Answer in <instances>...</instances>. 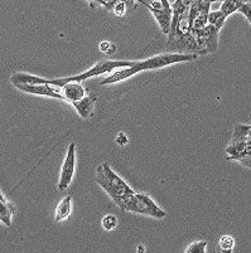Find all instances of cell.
<instances>
[{"mask_svg": "<svg viewBox=\"0 0 251 253\" xmlns=\"http://www.w3.org/2000/svg\"><path fill=\"white\" fill-rule=\"evenodd\" d=\"M98 101V96L95 93H89V95L82 96L80 100L75 101L71 105L73 106V109L76 110L80 117L84 120H89L94 116L95 114V103Z\"/></svg>", "mask_w": 251, "mask_h": 253, "instance_id": "30bf717a", "label": "cell"}, {"mask_svg": "<svg viewBox=\"0 0 251 253\" xmlns=\"http://www.w3.org/2000/svg\"><path fill=\"white\" fill-rule=\"evenodd\" d=\"M71 211H72V197L67 195L56 207V211H54V220L56 222H62V220L67 219L70 217Z\"/></svg>", "mask_w": 251, "mask_h": 253, "instance_id": "4fadbf2b", "label": "cell"}, {"mask_svg": "<svg viewBox=\"0 0 251 253\" xmlns=\"http://www.w3.org/2000/svg\"><path fill=\"white\" fill-rule=\"evenodd\" d=\"M241 3H248V1H250V0H240Z\"/></svg>", "mask_w": 251, "mask_h": 253, "instance_id": "484cf974", "label": "cell"}, {"mask_svg": "<svg viewBox=\"0 0 251 253\" xmlns=\"http://www.w3.org/2000/svg\"><path fill=\"white\" fill-rule=\"evenodd\" d=\"M120 208L125 211L148 215V217L156 218V219H162L165 217V211L159 206H156L155 202L149 195L140 194L137 192L129 195L120 204Z\"/></svg>", "mask_w": 251, "mask_h": 253, "instance_id": "5b68a950", "label": "cell"}, {"mask_svg": "<svg viewBox=\"0 0 251 253\" xmlns=\"http://www.w3.org/2000/svg\"><path fill=\"white\" fill-rule=\"evenodd\" d=\"M153 17L159 25L160 31L164 34L169 33L170 22H172V6L169 0H154L148 6Z\"/></svg>", "mask_w": 251, "mask_h": 253, "instance_id": "52a82bcc", "label": "cell"}, {"mask_svg": "<svg viewBox=\"0 0 251 253\" xmlns=\"http://www.w3.org/2000/svg\"><path fill=\"white\" fill-rule=\"evenodd\" d=\"M237 11H240L241 14L246 18V20H248L249 23H251V3L250 1H248V3H244L243 5L239 8V10Z\"/></svg>", "mask_w": 251, "mask_h": 253, "instance_id": "44dd1931", "label": "cell"}, {"mask_svg": "<svg viewBox=\"0 0 251 253\" xmlns=\"http://www.w3.org/2000/svg\"><path fill=\"white\" fill-rule=\"evenodd\" d=\"M96 181L119 207L129 195L135 193V190L131 189L126 181L117 175L107 163H103L98 167Z\"/></svg>", "mask_w": 251, "mask_h": 253, "instance_id": "7a4b0ae2", "label": "cell"}, {"mask_svg": "<svg viewBox=\"0 0 251 253\" xmlns=\"http://www.w3.org/2000/svg\"><path fill=\"white\" fill-rule=\"evenodd\" d=\"M100 50L103 53H114L116 50V47H115L112 43L109 42H102L100 44Z\"/></svg>", "mask_w": 251, "mask_h": 253, "instance_id": "7402d4cb", "label": "cell"}, {"mask_svg": "<svg viewBox=\"0 0 251 253\" xmlns=\"http://www.w3.org/2000/svg\"><path fill=\"white\" fill-rule=\"evenodd\" d=\"M206 246L207 242L206 241H198V242L192 243L190 247L186 250L187 253H204L206 252Z\"/></svg>", "mask_w": 251, "mask_h": 253, "instance_id": "d6986e66", "label": "cell"}, {"mask_svg": "<svg viewBox=\"0 0 251 253\" xmlns=\"http://www.w3.org/2000/svg\"><path fill=\"white\" fill-rule=\"evenodd\" d=\"M134 61H114V59H103V61L98 62L95 66H92L89 71L82 72L77 76L72 77H64V78H56V80H48L46 78V84H52V86L62 87L67 82L76 81V82H84L91 77H98V76L105 75V73H111L112 71L119 70V68L130 67Z\"/></svg>", "mask_w": 251, "mask_h": 253, "instance_id": "277c9868", "label": "cell"}, {"mask_svg": "<svg viewBox=\"0 0 251 253\" xmlns=\"http://www.w3.org/2000/svg\"><path fill=\"white\" fill-rule=\"evenodd\" d=\"M117 218L114 214H107L102 218V227L105 231H112L116 228Z\"/></svg>", "mask_w": 251, "mask_h": 253, "instance_id": "e0dca14e", "label": "cell"}, {"mask_svg": "<svg viewBox=\"0 0 251 253\" xmlns=\"http://www.w3.org/2000/svg\"><path fill=\"white\" fill-rule=\"evenodd\" d=\"M218 246H220L221 250L225 251V252H230V251H232V248H234L235 241H234V238H232V237L223 236L222 238L220 239Z\"/></svg>", "mask_w": 251, "mask_h": 253, "instance_id": "ac0fdd59", "label": "cell"}, {"mask_svg": "<svg viewBox=\"0 0 251 253\" xmlns=\"http://www.w3.org/2000/svg\"><path fill=\"white\" fill-rule=\"evenodd\" d=\"M128 142H129V139L126 137V135L124 134V132H120L119 136L116 137V144L120 145V146H124V145H126Z\"/></svg>", "mask_w": 251, "mask_h": 253, "instance_id": "603a6c76", "label": "cell"}, {"mask_svg": "<svg viewBox=\"0 0 251 253\" xmlns=\"http://www.w3.org/2000/svg\"><path fill=\"white\" fill-rule=\"evenodd\" d=\"M204 1L208 4H212V3H222L223 0H204Z\"/></svg>", "mask_w": 251, "mask_h": 253, "instance_id": "cb8c5ba5", "label": "cell"}, {"mask_svg": "<svg viewBox=\"0 0 251 253\" xmlns=\"http://www.w3.org/2000/svg\"><path fill=\"white\" fill-rule=\"evenodd\" d=\"M76 171V144L72 142L68 146L67 154L63 160V164L61 168V174H59L58 180V190H66L72 183V179L75 176Z\"/></svg>", "mask_w": 251, "mask_h": 253, "instance_id": "ba28073f", "label": "cell"}, {"mask_svg": "<svg viewBox=\"0 0 251 253\" xmlns=\"http://www.w3.org/2000/svg\"><path fill=\"white\" fill-rule=\"evenodd\" d=\"M15 213V207L8 201L0 202V222L5 225H11V218Z\"/></svg>", "mask_w": 251, "mask_h": 253, "instance_id": "5bb4252c", "label": "cell"}, {"mask_svg": "<svg viewBox=\"0 0 251 253\" xmlns=\"http://www.w3.org/2000/svg\"><path fill=\"white\" fill-rule=\"evenodd\" d=\"M197 58V54H191V53H163V54L151 57V58L148 59L134 61L130 67L119 68V70L112 71L111 75H110L109 77L105 78V80L101 82V84H102V86H106V84H117V82L125 81V80L133 77V76L137 75V73L143 72V71L160 70V68H164L167 67V66L181 63V62H192Z\"/></svg>", "mask_w": 251, "mask_h": 253, "instance_id": "6da1fadb", "label": "cell"}, {"mask_svg": "<svg viewBox=\"0 0 251 253\" xmlns=\"http://www.w3.org/2000/svg\"><path fill=\"white\" fill-rule=\"evenodd\" d=\"M4 201H6V198L4 197V194L1 193V190H0V202H4Z\"/></svg>", "mask_w": 251, "mask_h": 253, "instance_id": "d4e9b609", "label": "cell"}, {"mask_svg": "<svg viewBox=\"0 0 251 253\" xmlns=\"http://www.w3.org/2000/svg\"><path fill=\"white\" fill-rule=\"evenodd\" d=\"M243 4L244 3H241L240 0H223L222 4H221L220 11L227 18L231 14H234L235 11L239 10V8H240Z\"/></svg>", "mask_w": 251, "mask_h": 253, "instance_id": "9a60e30c", "label": "cell"}, {"mask_svg": "<svg viewBox=\"0 0 251 253\" xmlns=\"http://www.w3.org/2000/svg\"><path fill=\"white\" fill-rule=\"evenodd\" d=\"M111 10L114 11V14L116 15V17H123V15L126 14V11H128L129 9L124 1H120V0H119V1H116V3L112 5Z\"/></svg>", "mask_w": 251, "mask_h": 253, "instance_id": "ffe728a7", "label": "cell"}, {"mask_svg": "<svg viewBox=\"0 0 251 253\" xmlns=\"http://www.w3.org/2000/svg\"><path fill=\"white\" fill-rule=\"evenodd\" d=\"M251 127L249 125H236L232 132V139L226 148L227 160L240 162L244 167L250 168Z\"/></svg>", "mask_w": 251, "mask_h": 253, "instance_id": "3957f363", "label": "cell"}, {"mask_svg": "<svg viewBox=\"0 0 251 253\" xmlns=\"http://www.w3.org/2000/svg\"><path fill=\"white\" fill-rule=\"evenodd\" d=\"M61 93L62 100L66 101V102L73 103L75 101L80 100L82 96L86 95V89H85L82 82L71 81L61 87Z\"/></svg>", "mask_w": 251, "mask_h": 253, "instance_id": "7c38bea8", "label": "cell"}, {"mask_svg": "<svg viewBox=\"0 0 251 253\" xmlns=\"http://www.w3.org/2000/svg\"><path fill=\"white\" fill-rule=\"evenodd\" d=\"M227 18L225 17V15L221 13L220 10H216V11H209L208 13V17H207V22H208V24L213 25L216 29H218V31H221L223 27V24H225V22H226Z\"/></svg>", "mask_w": 251, "mask_h": 253, "instance_id": "2e32d148", "label": "cell"}, {"mask_svg": "<svg viewBox=\"0 0 251 253\" xmlns=\"http://www.w3.org/2000/svg\"><path fill=\"white\" fill-rule=\"evenodd\" d=\"M192 1L193 0H176L173 4H170V6H172V22H170V28L168 34L173 33L179 23L182 20H186L187 11Z\"/></svg>", "mask_w": 251, "mask_h": 253, "instance_id": "8fae6325", "label": "cell"}, {"mask_svg": "<svg viewBox=\"0 0 251 253\" xmlns=\"http://www.w3.org/2000/svg\"><path fill=\"white\" fill-rule=\"evenodd\" d=\"M18 89L29 93V95L36 96H45V97L57 98V100H62L61 87L52 86V84H17Z\"/></svg>", "mask_w": 251, "mask_h": 253, "instance_id": "9c48e42d", "label": "cell"}, {"mask_svg": "<svg viewBox=\"0 0 251 253\" xmlns=\"http://www.w3.org/2000/svg\"><path fill=\"white\" fill-rule=\"evenodd\" d=\"M169 38L165 44V49L170 52H178V53H191V54H197L204 56L200 45L196 42L195 37L187 31V29L177 27L176 31L172 34H168Z\"/></svg>", "mask_w": 251, "mask_h": 253, "instance_id": "8992f818", "label": "cell"}]
</instances>
